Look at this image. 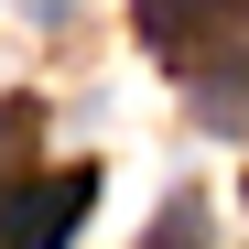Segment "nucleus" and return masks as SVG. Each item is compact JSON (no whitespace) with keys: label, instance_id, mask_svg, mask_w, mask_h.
Returning <instances> with one entry per match:
<instances>
[{"label":"nucleus","instance_id":"1","mask_svg":"<svg viewBox=\"0 0 249 249\" xmlns=\"http://www.w3.org/2000/svg\"><path fill=\"white\" fill-rule=\"evenodd\" d=\"M87 206H98V174H87V162L33 174V184L0 195V249H65L76 228H87Z\"/></svg>","mask_w":249,"mask_h":249},{"label":"nucleus","instance_id":"2","mask_svg":"<svg viewBox=\"0 0 249 249\" xmlns=\"http://www.w3.org/2000/svg\"><path fill=\"white\" fill-rule=\"evenodd\" d=\"M228 11H238V0H141V33H152L162 54H184L195 33H206V22H228Z\"/></svg>","mask_w":249,"mask_h":249},{"label":"nucleus","instance_id":"3","mask_svg":"<svg viewBox=\"0 0 249 249\" xmlns=\"http://www.w3.org/2000/svg\"><path fill=\"white\" fill-rule=\"evenodd\" d=\"M195 119H217V130H249V54L206 65V87H195Z\"/></svg>","mask_w":249,"mask_h":249}]
</instances>
